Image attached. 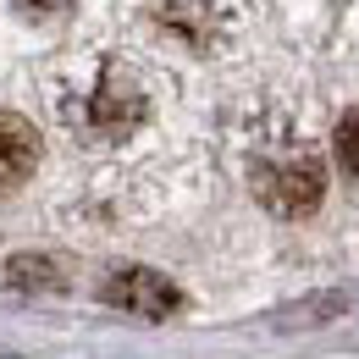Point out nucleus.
Here are the masks:
<instances>
[{
  "label": "nucleus",
  "instance_id": "nucleus-1",
  "mask_svg": "<svg viewBox=\"0 0 359 359\" xmlns=\"http://www.w3.org/2000/svg\"><path fill=\"white\" fill-rule=\"evenodd\" d=\"M255 199L266 205L271 216L282 222H299V216H315L320 199H326V166L315 149H282V155H266L255 166Z\"/></svg>",
  "mask_w": 359,
  "mask_h": 359
},
{
  "label": "nucleus",
  "instance_id": "nucleus-2",
  "mask_svg": "<svg viewBox=\"0 0 359 359\" xmlns=\"http://www.w3.org/2000/svg\"><path fill=\"white\" fill-rule=\"evenodd\" d=\"M100 299H105V304H116V310H128V315H144V320H166V315L182 304L177 282H172V276H161V271H149V266L111 271V276H105V287H100Z\"/></svg>",
  "mask_w": 359,
  "mask_h": 359
},
{
  "label": "nucleus",
  "instance_id": "nucleus-3",
  "mask_svg": "<svg viewBox=\"0 0 359 359\" xmlns=\"http://www.w3.org/2000/svg\"><path fill=\"white\" fill-rule=\"evenodd\" d=\"M144 122V94L122 78V72H105L100 78V89L89 100V128L100 138H128Z\"/></svg>",
  "mask_w": 359,
  "mask_h": 359
},
{
  "label": "nucleus",
  "instance_id": "nucleus-4",
  "mask_svg": "<svg viewBox=\"0 0 359 359\" xmlns=\"http://www.w3.org/2000/svg\"><path fill=\"white\" fill-rule=\"evenodd\" d=\"M34 166H39V128L0 111V194L22 188L34 177Z\"/></svg>",
  "mask_w": 359,
  "mask_h": 359
},
{
  "label": "nucleus",
  "instance_id": "nucleus-5",
  "mask_svg": "<svg viewBox=\"0 0 359 359\" xmlns=\"http://www.w3.org/2000/svg\"><path fill=\"white\" fill-rule=\"evenodd\" d=\"M149 11L166 34H177L188 45H210L222 22V0H149Z\"/></svg>",
  "mask_w": 359,
  "mask_h": 359
},
{
  "label": "nucleus",
  "instance_id": "nucleus-6",
  "mask_svg": "<svg viewBox=\"0 0 359 359\" xmlns=\"http://www.w3.org/2000/svg\"><path fill=\"white\" fill-rule=\"evenodd\" d=\"M6 282L22 287V293H55L61 287V266L45 260V255H17V260H6Z\"/></svg>",
  "mask_w": 359,
  "mask_h": 359
},
{
  "label": "nucleus",
  "instance_id": "nucleus-7",
  "mask_svg": "<svg viewBox=\"0 0 359 359\" xmlns=\"http://www.w3.org/2000/svg\"><path fill=\"white\" fill-rule=\"evenodd\" d=\"M332 155H337V166L359 177V111H348L343 122H337V133H332Z\"/></svg>",
  "mask_w": 359,
  "mask_h": 359
}]
</instances>
